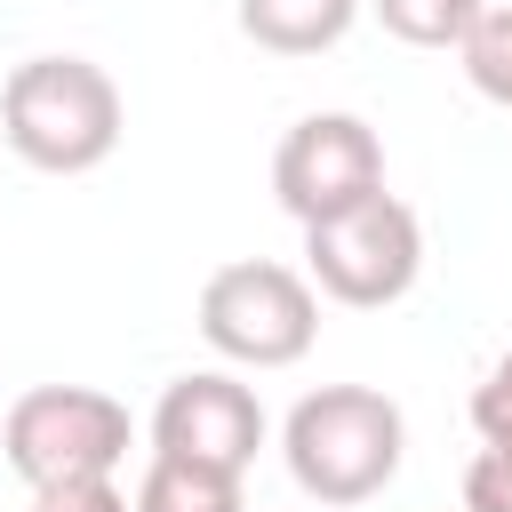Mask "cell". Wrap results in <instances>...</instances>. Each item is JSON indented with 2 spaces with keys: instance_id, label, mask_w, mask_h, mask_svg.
<instances>
[{
  "instance_id": "obj_1",
  "label": "cell",
  "mask_w": 512,
  "mask_h": 512,
  "mask_svg": "<svg viewBox=\"0 0 512 512\" xmlns=\"http://www.w3.org/2000/svg\"><path fill=\"white\" fill-rule=\"evenodd\" d=\"M120 80L88 56H24L0 80V136L40 176H88L120 152Z\"/></svg>"
},
{
  "instance_id": "obj_2",
  "label": "cell",
  "mask_w": 512,
  "mask_h": 512,
  "mask_svg": "<svg viewBox=\"0 0 512 512\" xmlns=\"http://www.w3.org/2000/svg\"><path fill=\"white\" fill-rule=\"evenodd\" d=\"M280 456H288V480L344 512V504H368L392 488L400 456H408V424H400V400H384L376 384H320L288 408L280 424Z\"/></svg>"
},
{
  "instance_id": "obj_3",
  "label": "cell",
  "mask_w": 512,
  "mask_h": 512,
  "mask_svg": "<svg viewBox=\"0 0 512 512\" xmlns=\"http://www.w3.org/2000/svg\"><path fill=\"white\" fill-rule=\"evenodd\" d=\"M416 272H424V224L400 192H368V200L304 224V280L328 304L384 312L416 288Z\"/></svg>"
},
{
  "instance_id": "obj_4",
  "label": "cell",
  "mask_w": 512,
  "mask_h": 512,
  "mask_svg": "<svg viewBox=\"0 0 512 512\" xmlns=\"http://www.w3.org/2000/svg\"><path fill=\"white\" fill-rule=\"evenodd\" d=\"M200 336L232 368H296L320 336V288L272 256L216 264L200 288Z\"/></svg>"
},
{
  "instance_id": "obj_5",
  "label": "cell",
  "mask_w": 512,
  "mask_h": 512,
  "mask_svg": "<svg viewBox=\"0 0 512 512\" xmlns=\"http://www.w3.org/2000/svg\"><path fill=\"white\" fill-rule=\"evenodd\" d=\"M128 440H136L128 408L96 384H32L0 424V456L24 488L80 480V472H120Z\"/></svg>"
},
{
  "instance_id": "obj_6",
  "label": "cell",
  "mask_w": 512,
  "mask_h": 512,
  "mask_svg": "<svg viewBox=\"0 0 512 512\" xmlns=\"http://www.w3.org/2000/svg\"><path fill=\"white\" fill-rule=\"evenodd\" d=\"M384 192V136L360 112H304L272 152V200L296 224H320L352 200Z\"/></svg>"
},
{
  "instance_id": "obj_7",
  "label": "cell",
  "mask_w": 512,
  "mask_h": 512,
  "mask_svg": "<svg viewBox=\"0 0 512 512\" xmlns=\"http://www.w3.org/2000/svg\"><path fill=\"white\" fill-rule=\"evenodd\" d=\"M264 448V400L232 368H192L152 408V456H184L208 472H248Z\"/></svg>"
},
{
  "instance_id": "obj_8",
  "label": "cell",
  "mask_w": 512,
  "mask_h": 512,
  "mask_svg": "<svg viewBox=\"0 0 512 512\" xmlns=\"http://www.w3.org/2000/svg\"><path fill=\"white\" fill-rule=\"evenodd\" d=\"M360 24V0H240V32L264 56H320Z\"/></svg>"
},
{
  "instance_id": "obj_9",
  "label": "cell",
  "mask_w": 512,
  "mask_h": 512,
  "mask_svg": "<svg viewBox=\"0 0 512 512\" xmlns=\"http://www.w3.org/2000/svg\"><path fill=\"white\" fill-rule=\"evenodd\" d=\"M128 512H248V504H240V472H208V464H184V456H152Z\"/></svg>"
},
{
  "instance_id": "obj_10",
  "label": "cell",
  "mask_w": 512,
  "mask_h": 512,
  "mask_svg": "<svg viewBox=\"0 0 512 512\" xmlns=\"http://www.w3.org/2000/svg\"><path fill=\"white\" fill-rule=\"evenodd\" d=\"M360 8H368L392 40H408V48H456L488 0H360Z\"/></svg>"
},
{
  "instance_id": "obj_11",
  "label": "cell",
  "mask_w": 512,
  "mask_h": 512,
  "mask_svg": "<svg viewBox=\"0 0 512 512\" xmlns=\"http://www.w3.org/2000/svg\"><path fill=\"white\" fill-rule=\"evenodd\" d=\"M456 56H464V80H472L488 104L512 112V8H480L472 32L456 40Z\"/></svg>"
},
{
  "instance_id": "obj_12",
  "label": "cell",
  "mask_w": 512,
  "mask_h": 512,
  "mask_svg": "<svg viewBox=\"0 0 512 512\" xmlns=\"http://www.w3.org/2000/svg\"><path fill=\"white\" fill-rule=\"evenodd\" d=\"M472 432H480V456H496L512 472V352L472 384Z\"/></svg>"
},
{
  "instance_id": "obj_13",
  "label": "cell",
  "mask_w": 512,
  "mask_h": 512,
  "mask_svg": "<svg viewBox=\"0 0 512 512\" xmlns=\"http://www.w3.org/2000/svg\"><path fill=\"white\" fill-rule=\"evenodd\" d=\"M32 512H128V496L112 472H80V480H40Z\"/></svg>"
},
{
  "instance_id": "obj_14",
  "label": "cell",
  "mask_w": 512,
  "mask_h": 512,
  "mask_svg": "<svg viewBox=\"0 0 512 512\" xmlns=\"http://www.w3.org/2000/svg\"><path fill=\"white\" fill-rule=\"evenodd\" d=\"M464 512H512V472L496 456H472L464 464Z\"/></svg>"
}]
</instances>
